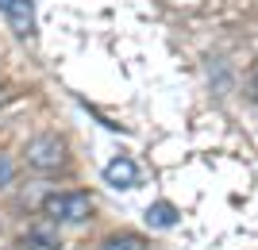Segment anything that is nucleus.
Here are the masks:
<instances>
[{
    "instance_id": "1a4fd4ad",
    "label": "nucleus",
    "mask_w": 258,
    "mask_h": 250,
    "mask_svg": "<svg viewBox=\"0 0 258 250\" xmlns=\"http://www.w3.org/2000/svg\"><path fill=\"white\" fill-rule=\"evenodd\" d=\"M247 97H250V100H258V73L247 81Z\"/></svg>"
},
{
    "instance_id": "9d476101",
    "label": "nucleus",
    "mask_w": 258,
    "mask_h": 250,
    "mask_svg": "<svg viewBox=\"0 0 258 250\" xmlns=\"http://www.w3.org/2000/svg\"><path fill=\"white\" fill-rule=\"evenodd\" d=\"M4 4H8V0H0V8H4Z\"/></svg>"
},
{
    "instance_id": "f03ea898",
    "label": "nucleus",
    "mask_w": 258,
    "mask_h": 250,
    "mask_svg": "<svg viewBox=\"0 0 258 250\" xmlns=\"http://www.w3.org/2000/svg\"><path fill=\"white\" fill-rule=\"evenodd\" d=\"M23 154H27V165H31L35 174H58V170H66V162H70L66 139H58V135H35Z\"/></svg>"
},
{
    "instance_id": "423d86ee",
    "label": "nucleus",
    "mask_w": 258,
    "mask_h": 250,
    "mask_svg": "<svg viewBox=\"0 0 258 250\" xmlns=\"http://www.w3.org/2000/svg\"><path fill=\"white\" fill-rule=\"evenodd\" d=\"M20 250H62V242L50 231H27L20 239Z\"/></svg>"
},
{
    "instance_id": "20e7f679",
    "label": "nucleus",
    "mask_w": 258,
    "mask_h": 250,
    "mask_svg": "<svg viewBox=\"0 0 258 250\" xmlns=\"http://www.w3.org/2000/svg\"><path fill=\"white\" fill-rule=\"evenodd\" d=\"M104 181L112 189H135L139 185V165L131 162L127 154H116V158L104 165Z\"/></svg>"
},
{
    "instance_id": "f257e3e1",
    "label": "nucleus",
    "mask_w": 258,
    "mask_h": 250,
    "mask_svg": "<svg viewBox=\"0 0 258 250\" xmlns=\"http://www.w3.org/2000/svg\"><path fill=\"white\" fill-rule=\"evenodd\" d=\"M43 216L50 223H85L93 216V196L89 193H50L43 200Z\"/></svg>"
},
{
    "instance_id": "7ed1b4c3",
    "label": "nucleus",
    "mask_w": 258,
    "mask_h": 250,
    "mask_svg": "<svg viewBox=\"0 0 258 250\" xmlns=\"http://www.w3.org/2000/svg\"><path fill=\"white\" fill-rule=\"evenodd\" d=\"M0 12H4V20L12 23V31L20 39H31L35 35V0H8Z\"/></svg>"
},
{
    "instance_id": "0eeeda50",
    "label": "nucleus",
    "mask_w": 258,
    "mask_h": 250,
    "mask_svg": "<svg viewBox=\"0 0 258 250\" xmlns=\"http://www.w3.org/2000/svg\"><path fill=\"white\" fill-rule=\"evenodd\" d=\"M100 250H151V242L143 239V235H131V231H123V235H112V239L100 242Z\"/></svg>"
},
{
    "instance_id": "39448f33",
    "label": "nucleus",
    "mask_w": 258,
    "mask_h": 250,
    "mask_svg": "<svg viewBox=\"0 0 258 250\" xmlns=\"http://www.w3.org/2000/svg\"><path fill=\"white\" fill-rule=\"evenodd\" d=\"M143 219H147L154 231H170L173 223H177V208H173L170 200H158V204H151L143 212Z\"/></svg>"
},
{
    "instance_id": "6e6552de",
    "label": "nucleus",
    "mask_w": 258,
    "mask_h": 250,
    "mask_svg": "<svg viewBox=\"0 0 258 250\" xmlns=\"http://www.w3.org/2000/svg\"><path fill=\"white\" fill-rule=\"evenodd\" d=\"M8 181H12V158H8V154H0V189L8 185Z\"/></svg>"
}]
</instances>
